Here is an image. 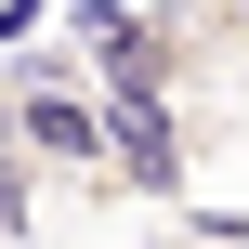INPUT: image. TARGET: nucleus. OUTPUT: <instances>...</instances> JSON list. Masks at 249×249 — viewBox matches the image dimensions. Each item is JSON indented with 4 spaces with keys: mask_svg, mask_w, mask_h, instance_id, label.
Wrapping results in <instances>:
<instances>
[{
    "mask_svg": "<svg viewBox=\"0 0 249 249\" xmlns=\"http://www.w3.org/2000/svg\"><path fill=\"white\" fill-rule=\"evenodd\" d=\"M210 13H223V26H236V53H249V0H210Z\"/></svg>",
    "mask_w": 249,
    "mask_h": 249,
    "instance_id": "f257e3e1",
    "label": "nucleus"
},
{
    "mask_svg": "<svg viewBox=\"0 0 249 249\" xmlns=\"http://www.w3.org/2000/svg\"><path fill=\"white\" fill-rule=\"evenodd\" d=\"M223 249H249V223H223Z\"/></svg>",
    "mask_w": 249,
    "mask_h": 249,
    "instance_id": "f03ea898",
    "label": "nucleus"
}]
</instances>
